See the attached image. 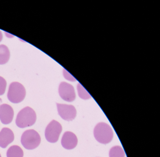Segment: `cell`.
I'll list each match as a JSON object with an SVG mask.
<instances>
[{
    "mask_svg": "<svg viewBox=\"0 0 160 157\" xmlns=\"http://www.w3.org/2000/svg\"><path fill=\"white\" fill-rule=\"evenodd\" d=\"M78 144V138L76 135L70 131H66L63 134L61 140V144L64 148L67 150L73 149Z\"/></svg>",
    "mask_w": 160,
    "mask_h": 157,
    "instance_id": "cell-9",
    "label": "cell"
},
{
    "mask_svg": "<svg viewBox=\"0 0 160 157\" xmlns=\"http://www.w3.org/2000/svg\"><path fill=\"white\" fill-rule=\"evenodd\" d=\"M59 93L61 97L67 102H72L76 98L75 92L73 87L66 82H62L60 84Z\"/></svg>",
    "mask_w": 160,
    "mask_h": 157,
    "instance_id": "cell-7",
    "label": "cell"
},
{
    "mask_svg": "<svg viewBox=\"0 0 160 157\" xmlns=\"http://www.w3.org/2000/svg\"><path fill=\"white\" fill-rule=\"evenodd\" d=\"M77 89L78 90V95H79L80 98L86 100V99H89L91 97L89 93L80 84H78V85Z\"/></svg>",
    "mask_w": 160,
    "mask_h": 157,
    "instance_id": "cell-14",
    "label": "cell"
},
{
    "mask_svg": "<svg viewBox=\"0 0 160 157\" xmlns=\"http://www.w3.org/2000/svg\"><path fill=\"white\" fill-rule=\"evenodd\" d=\"M10 57V52L7 46L0 45V64H3L8 62Z\"/></svg>",
    "mask_w": 160,
    "mask_h": 157,
    "instance_id": "cell-11",
    "label": "cell"
},
{
    "mask_svg": "<svg viewBox=\"0 0 160 157\" xmlns=\"http://www.w3.org/2000/svg\"><path fill=\"white\" fill-rule=\"evenodd\" d=\"M2 37H3V36H2V32L0 31V42L2 40Z\"/></svg>",
    "mask_w": 160,
    "mask_h": 157,
    "instance_id": "cell-17",
    "label": "cell"
},
{
    "mask_svg": "<svg viewBox=\"0 0 160 157\" xmlns=\"http://www.w3.org/2000/svg\"><path fill=\"white\" fill-rule=\"evenodd\" d=\"M36 119L37 116L34 110L29 107H26L18 112L16 124L20 128L30 127L35 123Z\"/></svg>",
    "mask_w": 160,
    "mask_h": 157,
    "instance_id": "cell-1",
    "label": "cell"
},
{
    "mask_svg": "<svg viewBox=\"0 0 160 157\" xmlns=\"http://www.w3.org/2000/svg\"><path fill=\"white\" fill-rule=\"evenodd\" d=\"M58 112L62 118L67 121H71L76 117L75 107L71 105L57 103Z\"/></svg>",
    "mask_w": 160,
    "mask_h": 157,
    "instance_id": "cell-6",
    "label": "cell"
},
{
    "mask_svg": "<svg viewBox=\"0 0 160 157\" xmlns=\"http://www.w3.org/2000/svg\"><path fill=\"white\" fill-rule=\"evenodd\" d=\"M93 133L95 139L101 144H108L113 139V131L110 126L105 122L98 123L94 128Z\"/></svg>",
    "mask_w": 160,
    "mask_h": 157,
    "instance_id": "cell-2",
    "label": "cell"
},
{
    "mask_svg": "<svg viewBox=\"0 0 160 157\" xmlns=\"http://www.w3.org/2000/svg\"><path fill=\"white\" fill-rule=\"evenodd\" d=\"M14 140V134L8 128H2L0 131V147L6 148Z\"/></svg>",
    "mask_w": 160,
    "mask_h": 157,
    "instance_id": "cell-10",
    "label": "cell"
},
{
    "mask_svg": "<svg viewBox=\"0 0 160 157\" xmlns=\"http://www.w3.org/2000/svg\"><path fill=\"white\" fill-rule=\"evenodd\" d=\"M26 90L21 83L14 82L10 84L7 97L10 102L13 103L21 102L25 99Z\"/></svg>",
    "mask_w": 160,
    "mask_h": 157,
    "instance_id": "cell-4",
    "label": "cell"
},
{
    "mask_svg": "<svg viewBox=\"0 0 160 157\" xmlns=\"http://www.w3.org/2000/svg\"><path fill=\"white\" fill-rule=\"evenodd\" d=\"M2 102V99H1V98H0V103H1Z\"/></svg>",
    "mask_w": 160,
    "mask_h": 157,
    "instance_id": "cell-18",
    "label": "cell"
},
{
    "mask_svg": "<svg viewBox=\"0 0 160 157\" xmlns=\"http://www.w3.org/2000/svg\"><path fill=\"white\" fill-rule=\"evenodd\" d=\"M109 157H124L125 152L123 149L119 146H115L110 150Z\"/></svg>",
    "mask_w": 160,
    "mask_h": 157,
    "instance_id": "cell-13",
    "label": "cell"
},
{
    "mask_svg": "<svg viewBox=\"0 0 160 157\" xmlns=\"http://www.w3.org/2000/svg\"><path fill=\"white\" fill-rule=\"evenodd\" d=\"M62 131V126L61 124L57 121L53 120L46 128L45 132L46 139L50 143H56L58 140Z\"/></svg>",
    "mask_w": 160,
    "mask_h": 157,
    "instance_id": "cell-5",
    "label": "cell"
},
{
    "mask_svg": "<svg viewBox=\"0 0 160 157\" xmlns=\"http://www.w3.org/2000/svg\"><path fill=\"white\" fill-rule=\"evenodd\" d=\"M14 115L13 109L11 106L7 104L0 105V120L3 124L11 123L13 119Z\"/></svg>",
    "mask_w": 160,
    "mask_h": 157,
    "instance_id": "cell-8",
    "label": "cell"
},
{
    "mask_svg": "<svg viewBox=\"0 0 160 157\" xmlns=\"http://www.w3.org/2000/svg\"><path fill=\"white\" fill-rule=\"evenodd\" d=\"M7 86L6 80L2 77L0 76V95L4 94Z\"/></svg>",
    "mask_w": 160,
    "mask_h": 157,
    "instance_id": "cell-15",
    "label": "cell"
},
{
    "mask_svg": "<svg viewBox=\"0 0 160 157\" xmlns=\"http://www.w3.org/2000/svg\"><path fill=\"white\" fill-rule=\"evenodd\" d=\"M63 74H64V76L65 77V78H67L68 80H71V81H75V78L72 75L70 74L66 70H64Z\"/></svg>",
    "mask_w": 160,
    "mask_h": 157,
    "instance_id": "cell-16",
    "label": "cell"
},
{
    "mask_svg": "<svg viewBox=\"0 0 160 157\" xmlns=\"http://www.w3.org/2000/svg\"><path fill=\"white\" fill-rule=\"evenodd\" d=\"M0 157H1V154H0Z\"/></svg>",
    "mask_w": 160,
    "mask_h": 157,
    "instance_id": "cell-19",
    "label": "cell"
},
{
    "mask_svg": "<svg viewBox=\"0 0 160 157\" xmlns=\"http://www.w3.org/2000/svg\"><path fill=\"white\" fill-rule=\"evenodd\" d=\"M22 145L28 150H33L40 145L41 138L40 134L34 130L25 131L21 138Z\"/></svg>",
    "mask_w": 160,
    "mask_h": 157,
    "instance_id": "cell-3",
    "label": "cell"
},
{
    "mask_svg": "<svg viewBox=\"0 0 160 157\" xmlns=\"http://www.w3.org/2000/svg\"><path fill=\"white\" fill-rule=\"evenodd\" d=\"M23 150L18 145H13L8 149L7 152V157H23Z\"/></svg>",
    "mask_w": 160,
    "mask_h": 157,
    "instance_id": "cell-12",
    "label": "cell"
}]
</instances>
